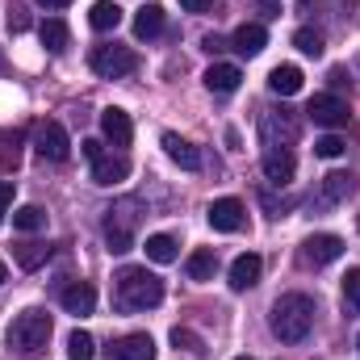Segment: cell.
Wrapping results in <instances>:
<instances>
[{
  "label": "cell",
  "instance_id": "obj_17",
  "mask_svg": "<svg viewBox=\"0 0 360 360\" xmlns=\"http://www.w3.org/2000/svg\"><path fill=\"white\" fill-rule=\"evenodd\" d=\"M201 80H205V89L214 92V96H231V92L243 84V72H239L235 63H214Z\"/></svg>",
  "mask_w": 360,
  "mask_h": 360
},
{
  "label": "cell",
  "instance_id": "obj_24",
  "mask_svg": "<svg viewBox=\"0 0 360 360\" xmlns=\"http://www.w3.org/2000/svg\"><path fill=\"white\" fill-rule=\"evenodd\" d=\"M184 272H188V281H214V272H218L214 248H197V252L184 260Z\"/></svg>",
  "mask_w": 360,
  "mask_h": 360
},
{
  "label": "cell",
  "instance_id": "obj_39",
  "mask_svg": "<svg viewBox=\"0 0 360 360\" xmlns=\"http://www.w3.org/2000/svg\"><path fill=\"white\" fill-rule=\"evenodd\" d=\"M38 4H42V8H68L72 0H38Z\"/></svg>",
  "mask_w": 360,
  "mask_h": 360
},
{
  "label": "cell",
  "instance_id": "obj_3",
  "mask_svg": "<svg viewBox=\"0 0 360 360\" xmlns=\"http://www.w3.org/2000/svg\"><path fill=\"white\" fill-rule=\"evenodd\" d=\"M4 344H8V352L13 356H42L46 352V344H51V314L46 310H21L13 323H8V331H4Z\"/></svg>",
  "mask_w": 360,
  "mask_h": 360
},
{
  "label": "cell",
  "instance_id": "obj_26",
  "mask_svg": "<svg viewBox=\"0 0 360 360\" xmlns=\"http://www.w3.org/2000/svg\"><path fill=\"white\" fill-rule=\"evenodd\" d=\"M352 193V176L348 172H331L323 176V193H319V205H340L344 197Z\"/></svg>",
  "mask_w": 360,
  "mask_h": 360
},
{
  "label": "cell",
  "instance_id": "obj_2",
  "mask_svg": "<svg viewBox=\"0 0 360 360\" xmlns=\"http://www.w3.org/2000/svg\"><path fill=\"white\" fill-rule=\"evenodd\" d=\"M269 327L281 344H302L310 335V327H314V302L306 293H281L272 302Z\"/></svg>",
  "mask_w": 360,
  "mask_h": 360
},
{
  "label": "cell",
  "instance_id": "obj_35",
  "mask_svg": "<svg viewBox=\"0 0 360 360\" xmlns=\"http://www.w3.org/2000/svg\"><path fill=\"white\" fill-rule=\"evenodd\" d=\"M8 205H13V180H0V222L8 214Z\"/></svg>",
  "mask_w": 360,
  "mask_h": 360
},
{
  "label": "cell",
  "instance_id": "obj_22",
  "mask_svg": "<svg viewBox=\"0 0 360 360\" xmlns=\"http://www.w3.org/2000/svg\"><path fill=\"white\" fill-rule=\"evenodd\" d=\"M164 34V8L160 4H147V8H139L134 13V38H160Z\"/></svg>",
  "mask_w": 360,
  "mask_h": 360
},
{
  "label": "cell",
  "instance_id": "obj_40",
  "mask_svg": "<svg viewBox=\"0 0 360 360\" xmlns=\"http://www.w3.org/2000/svg\"><path fill=\"white\" fill-rule=\"evenodd\" d=\"M4 281H8V269H4V264H0V285H4Z\"/></svg>",
  "mask_w": 360,
  "mask_h": 360
},
{
  "label": "cell",
  "instance_id": "obj_10",
  "mask_svg": "<svg viewBox=\"0 0 360 360\" xmlns=\"http://www.w3.org/2000/svg\"><path fill=\"white\" fill-rule=\"evenodd\" d=\"M340 256H344V239L340 235H310L302 243V264L306 269H323V264H331Z\"/></svg>",
  "mask_w": 360,
  "mask_h": 360
},
{
  "label": "cell",
  "instance_id": "obj_36",
  "mask_svg": "<svg viewBox=\"0 0 360 360\" xmlns=\"http://www.w3.org/2000/svg\"><path fill=\"white\" fill-rule=\"evenodd\" d=\"M201 46H205L210 55H218V51H226V42H222L218 34H205V42H201Z\"/></svg>",
  "mask_w": 360,
  "mask_h": 360
},
{
  "label": "cell",
  "instance_id": "obj_30",
  "mask_svg": "<svg viewBox=\"0 0 360 360\" xmlns=\"http://www.w3.org/2000/svg\"><path fill=\"white\" fill-rule=\"evenodd\" d=\"M293 46H297L302 55L319 59V55H323V34H319V30H297V34H293Z\"/></svg>",
  "mask_w": 360,
  "mask_h": 360
},
{
  "label": "cell",
  "instance_id": "obj_15",
  "mask_svg": "<svg viewBox=\"0 0 360 360\" xmlns=\"http://www.w3.org/2000/svg\"><path fill=\"white\" fill-rule=\"evenodd\" d=\"M59 302H63L68 314L80 319V314H92V310H96V289H92L89 281H72V285L59 293Z\"/></svg>",
  "mask_w": 360,
  "mask_h": 360
},
{
  "label": "cell",
  "instance_id": "obj_42",
  "mask_svg": "<svg viewBox=\"0 0 360 360\" xmlns=\"http://www.w3.org/2000/svg\"><path fill=\"white\" fill-rule=\"evenodd\" d=\"M0 72H4V55H0Z\"/></svg>",
  "mask_w": 360,
  "mask_h": 360
},
{
  "label": "cell",
  "instance_id": "obj_19",
  "mask_svg": "<svg viewBox=\"0 0 360 360\" xmlns=\"http://www.w3.org/2000/svg\"><path fill=\"white\" fill-rule=\"evenodd\" d=\"M260 272H264V260L260 256H239L235 264H231V289L235 293H243V289H252V285H260Z\"/></svg>",
  "mask_w": 360,
  "mask_h": 360
},
{
  "label": "cell",
  "instance_id": "obj_33",
  "mask_svg": "<svg viewBox=\"0 0 360 360\" xmlns=\"http://www.w3.org/2000/svg\"><path fill=\"white\" fill-rule=\"evenodd\" d=\"M172 344L184 352H201V335H193L188 327H172Z\"/></svg>",
  "mask_w": 360,
  "mask_h": 360
},
{
  "label": "cell",
  "instance_id": "obj_37",
  "mask_svg": "<svg viewBox=\"0 0 360 360\" xmlns=\"http://www.w3.org/2000/svg\"><path fill=\"white\" fill-rule=\"evenodd\" d=\"M180 8H188V13H205L210 0H180Z\"/></svg>",
  "mask_w": 360,
  "mask_h": 360
},
{
  "label": "cell",
  "instance_id": "obj_27",
  "mask_svg": "<svg viewBox=\"0 0 360 360\" xmlns=\"http://www.w3.org/2000/svg\"><path fill=\"white\" fill-rule=\"evenodd\" d=\"M13 226L25 231V235H34V231L46 226V210H42V205H17V210H13Z\"/></svg>",
  "mask_w": 360,
  "mask_h": 360
},
{
  "label": "cell",
  "instance_id": "obj_6",
  "mask_svg": "<svg viewBox=\"0 0 360 360\" xmlns=\"http://www.w3.org/2000/svg\"><path fill=\"white\" fill-rule=\"evenodd\" d=\"M306 117L314 122V126H323V130H340V126H348V101L344 96H335V92H314L310 96V105H306Z\"/></svg>",
  "mask_w": 360,
  "mask_h": 360
},
{
  "label": "cell",
  "instance_id": "obj_5",
  "mask_svg": "<svg viewBox=\"0 0 360 360\" xmlns=\"http://www.w3.org/2000/svg\"><path fill=\"white\" fill-rule=\"evenodd\" d=\"M89 68L101 76V80H122L139 68V55L130 46H117V42H105V46H92Z\"/></svg>",
  "mask_w": 360,
  "mask_h": 360
},
{
  "label": "cell",
  "instance_id": "obj_25",
  "mask_svg": "<svg viewBox=\"0 0 360 360\" xmlns=\"http://www.w3.org/2000/svg\"><path fill=\"white\" fill-rule=\"evenodd\" d=\"M89 25L92 30H101V34L117 30V25H122V8H117L113 0H96V4L89 8Z\"/></svg>",
  "mask_w": 360,
  "mask_h": 360
},
{
  "label": "cell",
  "instance_id": "obj_9",
  "mask_svg": "<svg viewBox=\"0 0 360 360\" xmlns=\"http://www.w3.org/2000/svg\"><path fill=\"white\" fill-rule=\"evenodd\" d=\"M210 226L214 231H222V235H235V231H243V222H248V210H243V201L239 197H218L214 205H210Z\"/></svg>",
  "mask_w": 360,
  "mask_h": 360
},
{
  "label": "cell",
  "instance_id": "obj_16",
  "mask_svg": "<svg viewBox=\"0 0 360 360\" xmlns=\"http://www.w3.org/2000/svg\"><path fill=\"white\" fill-rule=\"evenodd\" d=\"M130 176V160L126 155H101V160H92V184H122V180Z\"/></svg>",
  "mask_w": 360,
  "mask_h": 360
},
{
  "label": "cell",
  "instance_id": "obj_38",
  "mask_svg": "<svg viewBox=\"0 0 360 360\" xmlns=\"http://www.w3.org/2000/svg\"><path fill=\"white\" fill-rule=\"evenodd\" d=\"M260 8H264V17H276V8H281V0H260Z\"/></svg>",
  "mask_w": 360,
  "mask_h": 360
},
{
  "label": "cell",
  "instance_id": "obj_34",
  "mask_svg": "<svg viewBox=\"0 0 360 360\" xmlns=\"http://www.w3.org/2000/svg\"><path fill=\"white\" fill-rule=\"evenodd\" d=\"M80 155H84V160H101V155H105V143H101V139H84V143H80Z\"/></svg>",
  "mask_w": 360,
  "mask_h": 360
},
{
  "label": "cell",
  "instance_id": "obj_13",
  "mask_svg": "<svg viewBox=\"0 0 360 360\" xmlns=\"http://www.w3.org/2000/svg\"><path fill=\"white\" fill-rule=\"evenodd\" d=\"M113 360H155V340L147 335V331H130V335H122L117 344H113Z\"/></svg>",
  "mask_w": 360,
  "mask_h": 360
},
{
  "label": "cell",
  "instance_id": "obj_41",
  "mask_svg": "<svg viewBox=\"0 0 360 360\" xmlns=\"http://www.w3.org/2000/svg\"><path fill=\"white\" fill-rule=\"evenodd\" d=\"M235 360H256V356H235Z\"/></svg>",
  "mask_w": 360,
  "mask_h": 360
},
{
  "label": "cell",
  "instance_id": "obj_8",
  "mask_svg": "<svg viewBox=\"0 0 360 360\" xmlns=\"http://www.w3.org/2000/svg\"><path fill=\"white\" fill-rule=\"evenodd\" d=\"M34 147H38V155H42V160H55V164H63V160L72 155V139H68V130H63L59 122H42V126H38Z\"/></svg>",
  "mask_w": 360,
  "mask_h": 360
},
{
  "label": "cell",
  "instance_id": "obj_44",
  "mask_svg": "<svg viewBox=\"0 0 360 360\" xmlns=\"http://www.w3.org/2000/svg\"><path fill=\"white\" fill-rule=\"evenodd\" d=\"M356 348H360V340H356Z\"/></svg>",
  "mask_w": 360,
  "mask_h": 360
},
{
  "label": "cell",
  "instance_id": "obj_4",
  "mask_svg": "<svg viewBox=\"0 0 360 360\" xmlns=\"http://www.w3.org/2000/svg\"><path fill=\"white\" fill-rule=\"evenodd\" d=\"M139 210H143V201L126 197V201H117V205L105 214V243H109L113 256H122V252L134 248V231H139V218H143Z\"/></svg>",
  "mask_w": 360,
  "mask_h": 360
},
{
  "label": "cell",
  "instance_id": "obj_14",
  "mask_svg": "<svg viewBox=\"0 0 360 360\" xmlns=\"http://www.w3.org/2000/svg\"><path fill=\"white\" fill-rule=\"evenodd\" d=\"M231 46H235L243 59H256V55L269 46V30H264L260 21H248V25H239V30L231 34Z\"/></svg>",
  "mask_w": 360,
  "mask_h": 360
},
{
  "label": "cell",
  "instance_id": "obj_1",
  "mask_svg": "<svg viewBox=\"0 0 360 360\" xmlns=\"http://www.w3.org/2000/svg\"><path fill=\"white\" fill-rule=\"evenodd\" d=\"M164 302V281L147 269H122L113 276V306L122 314H139V310H155Z\"/></svg>",
  "mask_w": 360,
  "mask_h": 360
},
{
  "label": "cell",
  "instance_id": "obj_18",
  "mask_svg": "<svg viewBox=\"0 0 360 360\" xmlns=\"http://www.w3.org/2000/svg\"><path fill=\"white\" fill-rule=\"evenodd\" d=\"M164 151H168V160L176 168H184V172H197L201 168V151L188 139H180V134H164Z\"/></svg>",
  "mask_w": 360,
  "mask_h": 360
},
{
  "label": "cell",
  "instance_id": "obj_43",
  "mask_svg": "<svg viewBox=\"0 0 360 360\" xmlns=\"http://www.w3.org/2000/svg\"><path fill=\"white\" fill-rule=\"evenodd\" d=\"M356 226H360V218H356Z\"/></svg>",
  "mask_w": 360,
  "mask_h": 360
},
{
  "label": "cell",
  "instance_id": "obj_21",
  "mask_svg": "<svg viewBox=\"0 0 360 360\" xmlns=\"http://www.w3.org/2000/svg\"><path fill=\"white\" fill-rule=\"evenodd\" d=\"M13 260H17V264H21L25 272L42 269V264L51 260V243H38V239H25V243H17V248H13Z\"/></svg>",
  "mask_w": 360,
  "mask_h": 360
},
{
  "label": "cell",
  "instance_id": "obj_32",
  "mask_svg": "<svg viewBox=\"0 0 360 360\" xmlns=\"http://www.w3.org/2000/svg\"><path fill=\"white\" fill-rule=\"evenodd\" d=\"M344 151H348V143H344L340 134H323V139L314 143V155H319V160H340Z\"/></svg>",
  "mask_w": 360,
  "mask_h": 360
},
{
  "label": "cell",
  "instance_id": "obj_7",
  "mask_svg": "<svg viewBox=\"0 0 360 360\" xmlns=\"http://www.w3.org/2000/svg\"><path fill=\"white\" fill-rule=\"evenodd\" d=\"M260 139H264V151L272 147H289L293 139H297V117L289 113V109H272L260 117Z\"/></svg>",
  "mask_w": 360,
  "mask_h": 360
},
{
  "label": "cell",
  "instance_id": "obj_12",
  "mask_svg": "<svg viewBox=\"0 0 360 360\" xmlns=\"http://www.w3.org/2000/svg\"><path fill=\"white\" fill-rule=\"evenodd\" d=\"M101 134L122 151V147H130V139H134V122H130V113L126 109H105L101 113Z\"/></svg>",
  "mask_w": 360,
  "mask_h": 360
},
{
  "label": "cell",
  "instance_id": "obj_28",
  "mask_svg": "<svg viewBox=\"0 0 360 360\" xmlns=\"http://www.w3.org/2000/svg\"><path fill=\"white\" fill-rule=\"evenodd\" d=\"M143 252H147V260H155V264H172V260H176V239H172V235H151Z\"/></svg>",
  "mask_w": 360,
  "mask_h": 360
},
{
  "label": "cell",
  "instance_id": "obj_31",
  "mask_svg": "<svg viewBox=\"0 0 360 360\" xmlns=\"http://www.w3.org/2000/svg\"><path fill=\"white\" fill-rule=\"evenodd\" d=\"M344 310L360 314V269H348V276H344Z\"/></svg>",
  "mask_w": 360,
  "mask_h": 360
},
{
  "label": "cell",
  "instance_id": "obj_11",
  "mask_svg": "<svg viewBox=\"0 0 360 360\" xmlns=\"http://www.w3.org/2000/svg\"><path fill=\"white\" fill-rule=\"evenodd\" d=\"M260 168H264V180H269V184H289L293 172H297V160H293L289 147H272V151H264Z\"/></svg>",
  "mask_w": 360,
  "mask_h": 360
},
{
  "label": "cell",
  "instance_id": "obj_23",
  "mask_svg": "<svg viewBox=\"0 0 360 360\" xmlns=\"http://www.w3.org/2000/svg\"><path fill=\"white\" fill-rule=\"evenodd\" d=\"M38 38H42V46H46L51 55H59V51H68V42H72V30H68L59 17H46V21L38 25Z\"/></svg>",
  "mask_w": 360,
  "mask_h": 360
},
{
  "label": "cell",
  "instance_id": "obj_29",
  "mask_svg": "<svg viewBox=\"0 0 360 360\" xmlns=\"http://www.w3.org/2000/svg\"><path fill=\"white\" fill-rule=\"evenodd\" d=\"M96 356V344H92L89 331H72L68 335V360H92Z\"/></svg>",
  "mask_w": 360,
  "mask_h": 360
},
{
  "label": "cell",
  "instance_id": "obj_20",
  "mask_svg": "<svg viewBox=\"0 0 360 360\" xmlns=\"http://www.w3.org/2000/svg\"><path fill=\"white\" fill-rule=\"evenodd\" d=\"M269 92H276V96H293V92H302V68H293V63L272 68L269 72Z\"/></svg>",
  "mask_w": 360,
  "mask_h": 360
}]
</instances>
